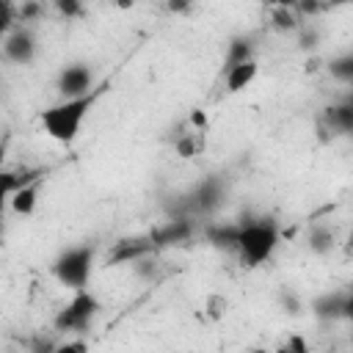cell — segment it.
I'll list each match as a JSON object with an SVG mask.
<instances>
[{
  "mask_svg": "<svg viewBox=\"0 0 353 353\" xmlns=\"http://www.w3.org/2000/svg\"><path fill=\"white\" fill-rule=\"evenodd\" d=\"M0 55L14 66H30L36 61V36L30 28H11L0 41Z\"/></svg>",
  "mask_w": 353,
  "mask_h": 353,
  "instance_id": "6",
  "label": "cell"
},
{
  "mask_svg": "<svg viewBox=\"0 0 353 353\" xmlns=\"http://www.w3.org/2000/svg\"><path fill=\"white\" fill-rule=\"evenodd\" d=\"M22 182H25V176H19L17 171H3V168H0V215L6 212L11 193H14Z\"/></svg>",
  "mask_w": 353,
  "mask_h": 353,
  "instance_id": "17",
  "label": "cell"
},
{
  "mask_svg": "<svg viewBox=\"0 0 353 353\" xmlns=\"http://www.w3.org/2000/svg\"><path fill=\"white\" fill-rule=\"evenodd\" d=\"M190 199H193L190 204H193L196 212H212L223 201V188H221V182L215 176H207V179H201L196 185V190H193Z\"/></svg>",
  "mask_w": 353,
  "mask_h": 353,
  "instance_id": "10",
  "label": "cell"
},
{
  "mask_svg": "<svg viewBox=\"0 0 353 353\" xmlns=\"http://www.w3.org/2000/svg\"><path fill=\"white\" fill-rule=\"evenodd\" d=\"M154 251H157V243H154L152 232H149V234H135V237L119 240V243L108 251V262H110V265H132V262H138V259H143V256H152Z\"/></svg>",
  "mask_w": 353,
  "mask_h": 353,
  "instance_id": "7",
  "label": "cell"
},
{
  "mask_svg": "<svg viewBox=\"0 0 353 353\" xmlns=\"http://www.w3.org/2000/svg\"><path fill=\"white\" fill-rule=\"evenodd\" d=\"M331 77L342 80V83H350L353 80V55L350 52H342L336 58H331Z\"/></svg>",
  "mask_w": 353,
  "mask_h": 353,
  "instance_id": "19",
  "label": "cell"
},
{
  "mask_svg": "<svg viewBox=\"0 0 353 353\" xmlns=\"http://www.w3.org/2000/svg\"><path fill=\"white\" fill-rule=\"evenodd\" d=\"M94 262H97V248L88 245V243H83V245H69V248H63V251L52 259L50 270H52V276H55V281H58L61 287H66V290L74 292V290L88 287L91 273H94Z\"/></svg>",
  "mask_w": 353,
  "mask_h": 353,
  "instance_id": "3",
  "label": "cell"
},
{
  "mask_svg": "<svg viewBox=\"0 0 353 353\" xmlns=\"http://www.w3.org/2000/svg\"><path fill=\"white\" fill-rule=\"evenodd\" d=\"M207 146V130H196L190 127L188 132H179L176 141H174V149L182 160H190V157H199Z\"/></svg>",
  "mask_w": 353,
  "mask_h": 353,
  "instance_id": "12",
  "label": "cell"
},
{
  "mask_svg": "<svg viewBox=\"0 0 353 353\" xmlns=\"http://www.w3.org/2000/svg\"><path fill=\"white\" fill-rule=\"evenodd\" d=\"M325 121H328V127L334 132L347 135L353 130V105L350 102H339V105L325 108Z\"/></svg>",
  "mask_w": 353,
  "mask_h": 353,
  "instance_id": "14",
  "label": "cell"
},
{
  "mask_svg": "<svg viewBox=\"0 0 353 353\" xmlns=\"http://www.w3.org/2000/svg\"><path fill=\"white\" fill-rule=\"evenodd\" d=\"M132 3H135V0H116V6H119V8H130Z\"/></svg>",
  "mask_w": 353,
  "mask_h": 353,
  "instance_id": "26",
  "label": "cell"
},
{
  "mask_svg": "<svg viewBox=\"0 0 353 353\" xmlns=\"http://www.w3.org/2000/svg\"><path fill=\"white\" fill-rule=\"evenodd\" d=\"M39 188H41V182L39 179H25L14 193H11V199H8V207H11V212L14 215H33L36 212V204H39Z\"/></svg>",
  "mask_w": 353,
  "mask_h": 353,
  "instance_id": "11",
  "label": "cell"
},
{
  "mask_svg": "<svg viewBox=\"0 0 353 353\" xmlns=\"http://www.w3.org/2000/svg\"><path fill=\"white\" fill-rule=\"evenodd\" d=\"M273 25H276V30H295L298 28V17H295V11L292 8H276L273 6Z\"/></svg>",
  "mask_w": 353,
  "mask_h": 353,
  "instance_id": "20",
  "label": "cell"
},
{
  "mask_svg": "<svg viewBox=\"0 0 353 353\" xmlns=\"http://www.w3.org/2000/svg\"><path fill=\"white\" fill-rule=\"evenodd\" d=\"M11 30V11L8 8H0V41H3V36Z\"/></svg>",
  "mask_w": 353,
  "mask_h": 353,
  "instance_id": "24",
  "label": "cell"
},
{
  "mask_svg": "<svg viewBox=\"0 0 353 353\" xmlns=\"http://www.w3.org/2000/svg\"><path fill=\"white\" fill-rule=\"evenodd\" d=\"M55 6L63 17H77L83 11V0H55Z\"/></svg>",
  "mask_w": 353,
  "mask_h": 353,
  "instance_id": "23",
  "label": "cell"
},
{
  "mask_svg": "<svg viewBox=\"0 0 353 353\" xmlns=\"http://www.w3.org/2000/svg\"><path fill=\"white\" fill-rule=\"evenodd\" d=\"M276 8H295V6H301V3H306V0H270Z\"/></svg>",
  "mask_w": 353,
  "mask_h": 353,
  "instance_id": "25",
  "label": "cell"
},
{
  "mask_svg": "<svg viewBox=\"0 0 353 353\" xmlns=\"http://www.w3.org/2000/svg\"><path fill=\"white\" fill-rule=\"evenodd\" d=\"M259 74V63L256 58H248V61H240V63H232L226 66V91L229 94H240L245 91Z\"/></svg>",
  "mask_w": 353,
  "mask_h": 353,
  "instance_id": "9",
  "label": "cell"
},
{
  "mask_svg": "<svg viewBox=\"0 0 353 353\" xmlns=\"http://www.w3.org/2000/svg\"><path fill=\"white\" fill-rule=\"evenodd\" d=\"M99 309H102L99 306V298L91 290H85V287L83 290H74V295L58 309L52 325L61 334H83V331H88L94 325Z\"/></svg>",
  "mask_w": 353,
  "mask_h": 353,
  "instance_id": "4",
  "label": "cell"
},
{
  "mask_svg": "<svg viewBox=\"0 0 353 353\" xmlns=\"http://www.w3.org/2000/svg\"><path fill=\"white\" fill-rule=\"evenodd\" d=\"M254 58V44L248 36H237L229 41V50H226V66L232 63H240V61H248Z\"/></svg>",
  "mask_w": 353,
  "mask_h": 353,
  "instance_id": "16",
  "label": "cell"
},
{
  "mask_svg": "<svg viewBox=\"0 0 353 353\" xmlns=\"http://www.w3.org/2000/svg\"><path fill=\"white\" fill-rule=\"evenodd\" d=\"M207 309H210V317H223L226 312H229V301L223 298V295H210L207 298Z\"/></svg>",
  "mask_w": 353,
  "mask_h": 353,
  "instance_id": "21",
  "label": "cell"
},
{
  "mask_svg": "<svg viewBox=\"0 0 353 353\" xmlns=\"http://www.w3.org/2000/svg\"><path fill=\"white\" fill-rule=\"evenodd\" d=\"M94 102H97V91L83 94V97H61V102H55L39 113L41 130L61 146L74 143Z\"/></svg>",
  "mask_w": 353,
  "mask_h": 353,
  "instance_id": "1",
  "label": "cell"
},
{
  "mask_svg": "<svg viewBox=\"0 0 353 353\" xmlns=\"http://www.w3.org/2000/svg\"><path fill=\"white\" fill-rule=\"evenodd\" d=\"M353 312V295L350 290H334V292H323L312 301V314L317 320H342L350 317Z\"/></svg>",
  "mask_w": 353,
  "mask_h": 353,
  "instance_id": "8",
  "label": "cell"
},
{
  "mask_svg": "<svg viewBox=\"0 0 353 353\" xmlns=\"http://www.w3.org/2000/svg\"><path fill=\"white\" fill-rule=\"evenodd\" d=\"M281 306H284V312L298 314V312H301V298H298L292 290H281Z\"/></svg>",
  "mask_w": 353,
  "mask_h": 353,
  "instance_id": "22",
  "label": "cell"
},
{
  "mask_svg": "<svg viewBox=\"0 0 353 353\" xmlns=\"http://www.w3.org/2000/svg\"><path fill=\"white\" fill-rule=\"evenodd\" d=\"M94 85H97V74L85 61L63 63L55 77V88L61 97H83V94H91Z\"/></svg>",
  "mask_w": 353,
  "mask_h": 353,
  "instance_id": "5",
  "label": "cell"
},
{
  "mask_svg": "<svg viewBox=\"0 0 353 353\" xmlns=\"http://www.w3.org/2000/svg\"><path fill=\"white\" fill-rule=\"evenodd\" d=\"M234 234H237V223H215V226L207 229L210 243L223 245V248H232L234 245Z\"/></svg>",
  "mask_w": 353,
  "mask_h": 353,
  "instance_id": "18",
  "label": "cell"
},
{
  "mask_svg": "<svg viewBox=\"0 0 353 353\" xmlns=\"http://www.w3.org/2000/svg\"><path fill=\"white\" fill-rule=\"evenodd\" d=\"M334 245H336L334 229H328V226H312V232H309V248L314 254H328Z\"/></svg>",
  "mask_w": 353,
  "mask_h": 353,
  "instance_id": "15",
  "label": "cell"
},
{
  "mask_svg": "<svg viewBox=\"0 0 353 353\" xmlns=\"http://www.w3.org/2000/svg\"><path fill=\"white\" fill-rule=\"evenodd\" d=\"M190 232H193V226H190L188 218H174V221H168L165 226L154 229L152 237H154V243H157V248H160V245H171V243H182V240H188Z\"/></svg>",
  "mask_w": 353,
  "mask_h": 353,
  "instance_id": "13",
  "label": "cell"
},
{
  "mask_svg": "<svg viewBox=\"0 0 353 353\" xmlns=\"http://www.w3.org/2000/svg\"><path fill=\"white\" fill-rule=\"evenodd\" d=\"M279 243H281L279 223L273 218H254V221L237 223V234H234L232 248L237 251V256L245 268H259V265L270 262Z\"/></svg>",
  "mask_w": 353,
  "mask_h": 353,
  "instance_id": "2",
  "label": "cell"
}]
</instances>
